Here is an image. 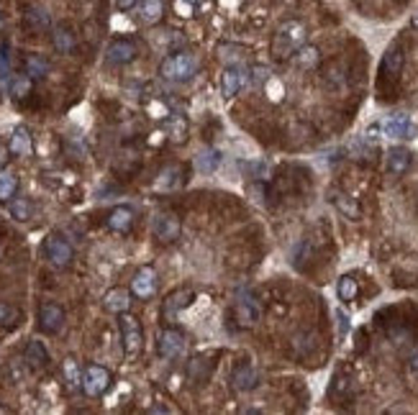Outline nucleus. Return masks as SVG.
<instances>
[{
    "mask_svg": "<svg viewBox=\"0 0 418 415\" xmlns=\"http://www.w3.org/2000/svg\"><path fill=\"white\" fill-rule=\"evenodd\" d=\"M408 364H411V369H413V372H418V351H413V354H411V359H408Z\"/></svg>",
    "mask_w": 418,
    "mask_h": 415,
    "instance_id": "nucleus-41",
    "label": "nucleus"
},
{
    "mask_svg": "<svg viewBox=\"0 0 418 415\" xmlns=\"http://www.w3.org/2000/svg\"><path fill=\"white\" fill-rule=\"evenodd\" d=\"M11 74V47L0 44V80H8Z\"/></svg>",
    "mask_w": 418,
    "mask_h": 415,
    "instance_id": "nucleus-37",
    "label": "nucleus"
},
{
    "mask_svg": "<svg viewBox=\"0 0 418 415\" xmlns=\"http://www.w3.org/2000/svg\"><path fill=\"white\" fill-rule=\"evenodd\" d=\"M247 82H249V72H247V69L239 67V64L229 67L226 72H223V77H221L223 98H234V95H239V90H242V87H247Z\"/></svg>",
    "mask_w": 418,
    "mask_h": 415,
    "instance_id": "nucleus-15",
    "label": "nucleus"
},
{
    "mask_svg": "<svg viewBox=\"0 0 418 415\" xmlns=\"http://www.w3.org/2000/svg\"><path fill=\"white\" fill-rule=\"evenodd\" d=\"M152 234L159 244H175L182 234V223L175 213H159L152 223Z\"/></svg>",
    "mask_w": 418,
    "mask_h": 415,
    "instance_id": "nucleus-8",
    "label": "nucleus"
},
{
    "mask_svg": "<svg viewBox=\"0 0 418 415\" xmlns=\"http://www.w3.org/2000/svg\"><path fill=\"white\" fill-rule=\"evenodd\" d=\"M52 44H55V49L60 54H69L77 47V36H74V31L67 23H60V26L52 28Z\"/></svg>",
    "mask_w": 418,
    "mask_h": 415,
    "instance_id": "nucleus-22",
    "label": "nucleus"
},
{
    "mask_svg": "<svg viewBox=\"0 0 418 415\" xmlns=\"http://www.w3.org/2000/svg\"><path fill=\"white\" fill-rule=\"evenodd\" d=\"M111 372L101 364H90L85 372H82V392L88 397H101L108 392L111 387Z\"/></svg>",
    "mask_w": 418,
    "mask_h": 415,
    "instance_id": "nucleus-6",
    "label": "nucleus"
},
{
    "mask_svg": "<svg viewBox=\"0 0 418 415\" xmlns=\"http://www.w3.org/2000/svg\"><path fill=\"white\" fill-rule=\"evenodd\" d=\"M200 69V59H198L193 52H175L164 57L162 64H159V74H162L167 82H175V85H182V82H190Z\"/></svg>",
    "mask_w": 418,
    "mask_h": 415,
    "instance_id": "nucleus-2",
    "label": "nucleus"
},
{
    "mask_svg": "<svg viewBox=\"0 0 418 415\" xmlns=\"http://www.w3.org/2000/svg\"><path fill=\"white\" fill-rule=\"evenodd\" d=\"M21 323V310L11 302H0V326L3 329H13Z\"/></svg>",
    "mask_w": 418,
    "mask_h": 415,
    "instance_id": "nucleus-35",
    "label": "nucleus"
},
{
    "mask_svg": "<svg viewBox=\"0 0 418 415\" xmlns=\"http://www.w3.org/2000/svg\"><path fill=\"white\" fill-rule=\"evenodd\" d=\"M118 329H121V341H123L126 356H136L144 348V331H142L139 318L126 310V313L118 315Z\"/></svg>",
    "mask_w": 418,
    "mask_h": 415,
    "instance_id": "nucleus-4",
    "label": "nucleus"
},
{
    "mask_svg": "<svg viewBox=\"0 0 418 415\" xmlns=\"http://www.w3.org/2000/svg\"><path fill=\"white\" fill-rule=\"evenodd\" d=\"M18 193V174L13 169H0V203H11Z\"/></svg>",
    "mask_w": 418,
    "mask_h": 415,
    "instance_id": "nucleus-25",
    "label": "nucleus"
},
{
    "mask_svg": "<svg viewBox=\"0 0 418 415\" xmlns=\"http://www.w3.org/2000/svg\"><path fill=\"white\" fill-rule=\"evenodd\" d=\"M185 346H188L185 334L177 329H164L162 334H159V341H157V351H159V356H164V359H177V356H182L185 354Z\"/></svg>",
    "mask_w": 418,
    "mask_h": 415,
    "instance_id": "nucleus-10",
    "label": "nucleus"
},
{
    "mask_svg": "<svg viewBox=\"0 0 418 415\" xmlns=\"http://www.w3.org/2000/svg\"><path fill=\"white\" fill-rule=\"evenodd\" d=\"M231 382H234V390H239V392H252V390L259 387L262 375H259V369L254 364H237L234 372H231Z\"/></svg>",
    "mask_w": 418,
    "mask_h": 415,
    "instance_id": "nucleus-12",
    "label": "nucleus"
},
{
    "mask_svg": "<svg viewBox=\"0 0 418 415\" xmlns=\"http://www.w3.org/2000/svg\"><path fill=\"white\" fill-rule=\"evenodd\" d=\"M103 305H106L108 313H115V315L126 313V310L131 308V290H126V288L108 290L106 297H103Z\"/></svg>",
    "mask_w": 418,
    "mask_h": 415,
    "instance_id": "nucleus-19",
    "label": "nucleus"
},
{
    "mask_svg": "<svg viewBox=\"0 0 418 415\" xmlns=\"http://www.w3.org/2000/svg\"><path fill=\"white\" fill-rule=\"evenodd\" d=\"M64 321H67V315H64V308H62V305H57V302H41V308H39L41 334H47V336L62 334Z\"/></svg>",
    "mask_w": 418,
    "mask_h": 415,
    "instance_id": "nucleus-7",
    "label": "nucleus"
},
{
    "mask_svg": "<svg viewBox=\"0 0 418 415\" xmlns=\"http://www.w3.org/2000/svg\"><path fill=\"white\" fill-rule=\"evenodd\" d=\"M234 318L242 329H252L259 321V302L249 290H239L237 300H234Z\"/></svg>",
    "mask_w": 418,
    "mask_h": 415,
    "instance_id": "nucleus-5",
    "label": "nucleus"
},
{
    "mask_svg": "<svg viewBox=\"0 0 418 415\" xmlns=\"http://www.w3.org/2000/svg\"><path fill=\"white\" fill-rule=\"evenodd\" d=\"M106 223H108V228L115 231V234H126L128 228L134 226V210L128 205H115L108 213V218H106Z\"/></svg>",
    "mask_w": 418,
    "mask_h": 415,
    "instance_id": "nucleus-20",
    "label": "nucleus"
},
{
    "mask_svg": "<svg viewBox=\"0 0 418 415\" xmlns=\"http://www.w3.org/2000/svg\"><path fill=\"white\" fill-rule=\"evenodd\" d=\"M23 362H26V367L31 369V372H41V369L49 367V351L47 346L41 341H36V339H31V341L26 343V348H23Z\"/></svg>",
    "mask_w": 418,
    "mask_h": 415,
    "instance_id": "nucleus-16",
    "label": "nucleus"
},
{
    "mask_svg": "<svg viewBox=\"0 0 418 415\" xmlns=\"http://www.w3.org/2000/svg\"><path fill=\"white\" fill-rule=\"evenodd\" d=\"M26 26L34 28V31H44V28L52 26V16H49L44 8H28L26 11Z\"/></svg>",
    "mask_w": 418,
    "mask_h": 415,
    "instance_id": "nucleus-32",
    "label": "nucleus"
},
{
    "mask_svg": "<svg viewBox=\"0 0 418 415\" xmlns=\"http://www.w3.org/2000/svg\"><path fill=\"white\" fill-rule=\"evenodd\" d=\"M252 74H254V82H256V85H259V82H262V85H267V82L272 80L270 72H267L264 67H254V69H252Z\"/></svg>",
    "mask_w": 418,
    "mask_h": 415,
    "instance_id": "nucleus-39",
    "label": "nucleus"
},
{
    "mask_svg": "<svg viewBox=\"0 0 418 415\" xmlns=\"http://www.w3.org/2000/svg\"><path fill=\"white\" fill-rule=\"evenodd\" d=\"M11 147H8V141L6 139H0V169H6L8 167V159H11Z\"/></svg>",
    "mask_w": 418,
    "mask_h": 415,
    "instance_id": "nucleus-38",
    "label": "nucleus"
},
{
    "mask_svg": "<svg viewBox=\"0 0 418 415\" xmlns=\"http://www.w3.org/2000/svg\"><path fill=\"white\" fill-rule=\"evenodd\" d=\"M8 147H11L13 157H31L34 154V136L26 126H18L8 139Z\"/></svg>",
    "mask_w": 418,
    "mask_h": 415,
    "instance_id": "nucleus-17",
    "label": "nucleus"
},
{
    "mask_svg": "<svg viewBox=\"0 0 418 415\" xmlns=\"http://www.w3.org/2000/svg\"><path fill=\"white\" fill-rule=\"evenodd\" d=\"M8 90H11V98H13V101H26L28 95H31V90H34V80H31L26 72L16 74V77H11Z\"/></svg>",
    "mask_w": 418,
    "mask_h": 415,
    "instance_id": "nucleus-26",
    "label": "nucleus"
},
{
    "mask_svg": "<svg viewBox=\"0 0 418 415\" xmlns=\"http://www.w3.org/2000/svg\"><path fill=\"white\" fill-rule=\"evenodd\" d=\"M182 3H190V6H196V3H205V0H182Z\"/></svg>",
    "mask_w": 418,
    "mask_h": 415,
    "instance_id": "nucleus-42",
    "label": "nucleus"
},
{
    "mask_svg": "<svg viewBox=\"0 0 418 415\" xmlns=\"http://www.w3.org/2000/svg\"><path fill=\"white\" fill-rule=\"evenodd\" d=\"M385 161H388V172L403 174V172H408V169H411L413 154L405 147H392L390 152H388V159H385Z\"/></svg>",
    "mask_w": 418,
    "mask_h": 415,
    "instance_id": "nucleus-23",
    "label": "nucleus"
},
{
    "mask_svg": "<svg viewBox=\"0 0 418 415\" xmlns=\"http://www.w3.org/2000/svg\"><path fill=\"white\" fill-rule=\"evenodd\" d=\"M23 67H26V74L31 80H44L52 69L47 57H41V54H28L26 59H23Z\"/></svg>",
    "mask_w": 418,
    "mask_h": 415,
    "instance_id": "nucleus-24",
    "label": "nucleus"
},
{
    "mask_svg": "<svg viewBox=\"0 0 418 415\" xmlns=\"http://www.w3.org/2000/svg\"><path fill=\"white\" fill-rule=\"evenodd\" d=\"M380 128H383V134L388 136V139H413V136H416V126H413L411 118L403 113L385 118V121L380 123Z\"/></svg>",
    "mask_w": 418,
    "mask_h": 415,
    "instance_id": "nucleus-13",
    "label": "nucleus"
},
{
    "mask_svg": "<svg viewBox=\"0 0 418 415\" xmlns=\"http://www.w3.org/2000/svg\"><path fill=\"white\" fill-rule=\"evenodd\" d=\"M405 67V54L400 47H390L388 52H385L383 57V64H380V85H395L400 77V72H403Z\"/></svg>",
    "mask_w": 418,
    "mask_h": 415,
    "instance_id": "nucleus-9",
    "label": "nucleus"
},
{
    "mask_svg": "<svg viewBox=\"0 0 418 415\" xmlns=\"http://www.w3.org/2000/svg\"><path fill=\"white\" fill-rule=\"evenodd\" d=\"M182 185V169L180 167H167L162 169L159 180H157V188L159 190H175Z\"/></svg>",
    "mask_w": 418,
    "mask_h": 415,
    "instance_id": "nucleus-33",
    "label": "nucleus"
},
{
    "mask_svg": "<svg viewBox=\"0 0 418 415\" xmlns=\"http://www.w3.org/2000/svg\"><path fill=\"white\" fill-rule=\"evenodd\" d=\"M218 164H221V152H218V149L205 147V149H200V152H198L196 167L200 169V172H213Z\"/></svg>",
    "mask_w": 418,
    "mask_h": 415,
    "instance_id": "nucleus-27",
    "label": "nucleus"
},
{
    "mask_svg": "<svg viewBox=\"0 0 418 415\" xmlns=\"http://www.w3.org/2000/svg\"><path fill=\"white\" fill-rule=\"evenodd\" d=\"M136 8H139L142 23H147V26H157L164 18V0H139Z\"/></svg>",
    "mask_w": 418,
    "mask_h": 415,
    "instance_id": "nucleus-21",
    "label": "nucleus"
},
{
    "mask_svg": "<svg viewBox=\"0 0 418 415\" xmlns=\"http://www.w3.org/2000/svg\"><path fill=\"white\" fill-rule=\"evenodd\" d=\"M62 375H64V382H67L69 390H82V369L72 356L64 359V364H62Z\"/></svg>",
    "mask_w": 418,
    "mask_h": 415,
    "instance_id": "nucleus-28",
    "label": "nucleus"
},
{
    "mask_svg": "<svg viewBox=\"0 0 418 415\" xmlns=\"http://www.w3.org/2000/svg\"><path fill=\"white\" fill-rule=\"evenodd\" d=\"M139 0H115V6L121 8V11H128V8H134Z\"/></svg>",
    "mask_w": 418,
    "mask_h": 415,
    "instance_id": "nucleus-40",
    "label": "nucleus"
},
{
    "mask_svg": "<svg viewBox=\"0 0 418 415\" xmlns=\"http://www.w3.org/2000/svg\"><path fill=\"white\" fill-rule=\"evenodd\" d=\"M3 26H6V16L0 13V28H3Z\"/></svg>",
    "mask_w": 418,
    "mask_h": 415,
    "instance_id": "nucleus-43",
    "label": "nucleus"
},
{
    "mask_svg": "<svg viewBox=\"0 0 418 415\" xmlns=\"http://www.w3.org/2000/svg\"><path fill=\"white\" fill-rule=\"evenodd\" d=\"M193 300H196V290L190 288H180L175 290V292L167 295V300H164V315H177L180 310L190 308L193 305Z\"/></svg>",
    "mask_w": 418,
    "mask_h": 415,
    "instance_id": "nucleus-18",
    "label": "nucleus"
},
{
    "mask_svg": "<svg viewBox=\"0 0 418 415\" xmlns=\"http://www.w3.org/2000/svg\"><path fill=\"white\" fill-rule=\"evenodd\" d=\"M41 251H44V259H47L55 269H67L74 259L72 244H69L62 234H49L47 239H44Z\"/></svg>",
    "mask_w": 418,
    "mask_h": 415,
    "instance_id": "nucleus-3",
    "label": "nucleus"
},
{
    "mask_svg": "<svg viewBox=\"0 0 418 415\" xmlns=\"http://www.w3.org/2000/svg\"><path fill=\"white\" fill-rule=\"evenodd\" d=\"M337 292H339V300H341V302H351L354 297H357V292H359L357 280H354L351 275H344L341 280H339Z\"/></svg>",
    "mask_w": 418,
    "mask_h": 415,
    "instance_id": "nucleus-34",
    "label": "nucleus"
},
{
    "mask_svg": "<svg viewBox=\"0 0 418 415\" xmlns=\"http://www.w3.org/2000/svg\"><path fill=\"white\" fill-rule=\"evenodd\" d=\"M295 59H298V64H300V67H316V64H318V49L305 44V47L295 54Z\"/></svg>",
    "mask_w": 418,
    "mask_h": 415,
    "instance_id": "nucleus-36",
    "label": "nucleus"
},
{
    "mask_svg": "<svg viewBox=\"0 0 418 415\" xmlns=\"http://www.w3.org/2000/svg\"><path fill=\"white\" fill-rule=\"evenodd\" d=\"M136 54H139V49L131 39H113L106 49V62L113 67H123L136 59Z\"/></svg>",
    "mask_w": 418,
    "mask_h": 415,
    "instance_id": "nucleus-11",
    "label": "nucleus"
},
{
    "mask_svg": "<svg viewBox=\"0 0 418 415\" xmlns=\"http://www.w3.org/2000/svg\"><path fill=\"white\" fill-rule=\"evenodd\" d=\"M157 292V272L152 267H142L131 280V295L139 300H149Z\"/></svg>",
    "mask_w": 418,
    "mask_h": 415,
    "instance_id": "nucleus-14",
    "label": "nucleus"
},
{
    "mask_svg": "<svg viewBox=\"0 0 418 415\" xmlns=\"http://www.w3.org/2000/svg\"><path fill=\"white\" fill-rule=\"evenodd\" d=\"M8 210L13 215L16 221L26 223L31 221V213H34V203L28 200V198H13V200L8 203Z\"/></svg>",
    "mask_w": 418,
    "mask_h": 415,
    "instance_id": "nucleus-29",
    "label": "nucleus"
},
{
    "mask_svg": "<svg viewBox=\"0 0 418 415\" xmlns=\"http://www.w3.org/2000/svg\"><path fill=\"white\" fill-rule=\"evenodd\" d=\"M413 26H416V28H418V13H416V16H413Z\"/></svg>",
    "mask_w": 418,
    "mask_h": 415,
    "instance_id": "nucleus-44",
    "label": "nucleus"
},
{
    "mask_svg": "<svg viewBox=\"0 0 418 415\" xmlns=\"http://www.w3.org/2000/svg\"><path fill=\"white\" fill-rule=\"evenodd\" d=\"M308 44V28H305L303 21H283L277 31L272 34V44H270V52H272V59L275 62H288L293 59L300 49Z\"/></svg>",
    "mask_w": 418,
    "mask_h": 415,
    "instance_id": "nucleus-1",
    "label": "nucleus"
},
{
    "mask_svg": "<svg viewBox=\"0 0 418 415\" xmlns=\"http://www.w3.org/2000/svg\"><path fill=\"white\" fill-rule=\"evenodd\" d=\"M331 200H334V205L341 210V213L346 215V218H351V221H357L359 218V205L354 198H349L346 193H334L331 195Z\"/></svg>",
    "mask_w": 418,
    "mask_h": 415,
    "instance_id": "nucleus-30",
    "label": "nucleus"
},
{
    "mask_svg": "<svg viewBox=\"0 0 418 415\" xmlns=\"http://www.w3.org/2000/svg\"><path fill=\"white\" fill-rule=\"evenodd\" d=\"M167 136H169V141H175V144H185V141H188V121H185L182 115H172L167 121Z\"/></svg>",
    "mask_w": 418,
    "mask_h": 415,
    "instance_id": "nucleus-31",
    "label": "nucleus"
}]
</instances>
